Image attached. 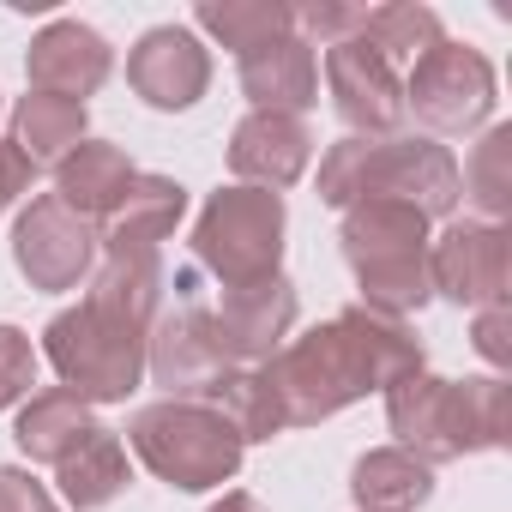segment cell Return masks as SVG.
<instances>
[{
  "mask_svg": "<svg viewBox=\"0 0 512 512\" xmlns=\"http://www.w3.org/2000/svg\"><path fill=\"white\" fill-rule=\"evenodd\" d=\"M416 368H428V350L410 332V320L374 314L362 302L338 308L332 320H320L314 332L290 338L278 356L260 362L266 386L278 392L284 428H314V422L350 410L356 398L398 386Z\"/></svg>",
  "mask_w": 512,
  "mask_h": 512,
  "instance_id": "obj_1",
  "label": "cell"
},
{
  "mask_svg": "<svg viewBox=\"0 0 512 512\" xmlns=\"http://www.w3.org/2000/svg\"><path fill=\"white\" fill-rule=\"evenodd\" d=\"M386 398V428L398 434V446L410 458H422L428 470L434 464H452V458H470V452H500L512 434H506V416H512V392L500 374H476V380H440L428 368L404 374L398 386L380 392Z\"/></svg>",
  "mask_w": 512,
  "mask_h": 512,
  "instance_id": "obj_2",
  "label": "cell"
},
{
  "mask_svg": "<svg viewBox=\"0 0 512 512\" xmlns=\"http://www.w3.org/2000/svg\"><path fill=\"white\" fill-rule=\"evenodd\" d=\"M320 199L332 211H350L362 199H398L434 223L464 205V187H458V157L440 139H350L344 133L320 157Z\"/></svg>",
  "mask_w": 512,
  "mask_h": 512,
  "instance_id": "obj_3",
  "label": "cell"
},
{
  "mask_svg": "<svg viewBox=\"0 0 512 512\" xmlns=\"http://www.w3.org/2000/svg\"><path fill=\"white\" fill-rule=\"evenodd\" d=\"M428 241H434V223L416 205L362 199V205L344 211L338 247H344V266L362 290V308L392 314V320H410L416 308H428V296H434Z\"/></svg>",
  "mask_w": 512,
  "mask_h": 512,
  "instance_id": "obj_4",
  "label": "cell"
},
{
  "mask_svg": "<svg viewBox=\"0 0 512 512\" xmlns=\"http://www.w3.org/2000/svg\"><path fill=\"white\" fill-rule=\"evenodd\" d=\"M127 446L139 452V464L157 482H169L181 494H211V488L235 482L241 452H247L235 440V428L205 398H157V404L133 410Z\"/></svg>",
  "mask_w": 512,
  "mask_h": 512,
  "instance_id": "obj_5",
  "label": "cell"
},
{
  "mask_svg": "<svg viewBox=\"0 0 512 512\" xmlns=\"http://www.w3.org/2000/svg\"><path fill=\"white\" fill-rule=\"evenodd\" d=\"M145 326L97 308V302H73L43 326V356L61 374V386L73 398L97 404H127L145 380Z\"/></svg>",
  "mask_w": 512,
  "mask_h": 512,
  "instance_id": "obj_6",
  "label": "cell"
},
{
  "mask_svg": "<svg viewBox=\"0 0 512 512\" xmlns=\"http://www.w3.org/2000/svg\"><path fill=\"white\" fill-rule=\"evenodd\" d=\"M284 229H290L284 193H266V187H217L205 199L199 223H193V260L223 290L278 278L284 272Z\"/></svg>",
  "mask_w": 512,
  "mask_h": 512,
  "instance_id": "obj_7",
  "label": "cell"
},
{
  "mask_svg": "<svg viewBox=\"0 0 512 512\" xmlns=\"http://www.w3.org/2000/svg\"><path fill=\"white\" fill-rule=\"evenodd\" d=\"M404 115H416L428 133H476L494 115V67L470 43H434L404 73Z\"/></svg>",
  "mask_w": 512,
  "mask_h": 512,
  "instance_id": "obj_8",
  "label": "cell"
},
{
  "mask_svg": "<svg viewBox=\"0 0 512 512\" xmlns=\"http://www.w3.org/2000/svg\"><path fill=\"white\" fill-rule=\"evenodd\" d=\"M97 253H103L97 223H85L79 211H67L55 193H37V199L19 211V223H13V266L25 272L31 290L61 296V290L91 284Z\"/></svg>",
  "mask_w": 512,
  "mask_h": 512,
  "instance_id": "obj_9",
  "label": "cell"
},
{
  "mask_svg": "<svg viewBox=\"0 0 512 512\" xmlns=\"http://www.w3.org/2000/svg\"><path fill=\"white\" fill-rule=\"evenodd\" d=\"M506 272H512V235L506 223L458 217L428 241V284L434 296L458 308H494L506 302Z\"/></svg>",
  "mask_w": 512,
  "mask_h": 512,
  "instance_id": "obj_10",
  "label": "cell"
},
{
  "mask_svg": "<svg viewBox=\"0 0 512 512\" xmlns=\"http://www.w3.org/2000/svg\"><path fill=\"white\" fill-rule=\"evenodd\" d=\"M326 91H332V109L350 127V139H398V127H404V79L380 49H368L362 37L332 43L326 49Z\"/></svg>",
  "mask_w": 512,
  "mask_h": 512,
  "instance_id": "obj_11",
  "label": "cell"
},
{
  "mask_svg": "<svg viewBox=\"0 0 512 512\" xmlns=\"http://www.w3.org/2000/svg\"><path fill=\"white\" fill-rule=\"evenodd\" d=\"M235 362L223 356L217 320L199 302H181L175 314H157L145 338V374L163 386V398H205Z\"/></svg>",
  "mask_w": 512,
  "mask_h": 512,
  "instance_id": "obj_12",
  "label": "cell"
},
{
  "mask_svg": "<svg viewBox=\"0 0 512 512\" xmlns=\"http://www.w3.org/2000/svg\"><path fill=\"white\" fill-rule=\"evenodd\" d=\"M127 85L151 109L181 115V109H193L211 91V49L187 25H157V31H145L127 49Z\"/></svg>",
  "mask_w": 512,
  "mask_h": 512,
  "instance_id": "obj_13",
  "label": "cell"
},
{
  "mask_svg": "<svg viewBox=\"0 0 512 512\" xmlns=\"http://www.w3.org/2000/svg\"><path fill=\"white\" fill-rule=\"evenodd\" d=\"M296 284L278 272V278H260V284H241V290H223V302L211 308L217 320V338H223V356L235 368H260L266 356H278L296 332Z\"/></svg>",
  "mask_w": 512,
  "mask_h": 512,
  "instance_id": "obj_14",
  "label": "cell"
},
{
  "mask_svg": "<svg viewBox=\"0 0 512 512\" xmlns=\"http://www.w3.org/2000/svg\"><path fill=\"white\" fill-rule=\"evenodd\" d=\"M314 163V133L302 115H278V109H247L229 133V175L235 187H266L284 193L308 175Z\"/></svg>",
  "mask_w": 512,
  "mask_h": 512,
  "instance_id": "obj_15",
  "label": "cell"
},
{
  "mask_svg": "<svg viewBox=\"0 0 512 512\" xmlns=\"http://www.w3.org/2000/svg\"><path fill=\"white\" fill-rule=\"evenodd\" d=\"M115 73V49L97 25L85 19H55L31 37L25 49V79L31 91H49V97H67V103H85L109 85Z\"/></svg>",
  "mask_w": 512,
  "mask_h": 512,
  "instance_id": "obj_16",
  "label": "cell"
},
{
  "mask_svg": "<svg viewBox=\"0 0 512 512\" xmlns=\"http://www.w3.org/2000/svg\"><path fill=\"white\" fill-rule=\"evenodd\" d=\"M235 79H241V97L253 109H278V115H308L320 103V55L302 43V37H284V43H266L235 61Z\"/></svg>",
  "mask_w": 512,
  "mask_h": 512,
  "instance_id": "obj_17",
  "label": "cell"
},
{
  "mask_svg": "<svg viewBox=\"0 0 512 512\" xmlns=\"http://www.w3.org/2000/svg\"><path fill=\"white\" fill-rule=\"evenodd\" d=\"M139 181V169H133V157L121 151V145H109V139H85L61 169H55V199L67 205V211H79L85 223H109L115 217V205L127 199V187Z\"/></svg>",
  "mask_w": 512,
  "mask_h": 512,
  "instance_id": "obj_18",
  "label": "cell"
},
{
  "mask_svg": "<svg viewBox=\"0 0 512 512\" xmlns=\"http://www.w3.org/2000/svg\"><path fill=\"white\" fill-rule=\"evenodd\" d=\"M181 217H187V187L175 175H139L115 205V217L97 229V241L103 253H157V241H169Z\"/></svg>",
  "mask_w": 512,
  "mask_h": 512,
  "instance_id": "obj_19",
  "label": "cell"
},
{
  "mask_svg": "<svg viewBox=\"0 0 512 512\" xmlns=\"http://www.w3.org/2000/svg\"><path fill=\"white\" fill-rule=\"evenodd\" d=\"M85 139H91L85 103L49 97V91H25V97L13 103V151H19L31 169H61Z\"/></svg>",
  "mask_w": 512,
  "mask_h": 512,
  "instance_id": "obj_20",
  "label": "cell"
},
{
  "mask_svg": "<svg viewBox=\"0 0 512 512\" xmlns=\"http://www.w3.org/2000/svg\"><path fill=\"white\" fill-rule=\"evenodd\" d=\"M55 482H61V500L73 506V512H103L109 500H121L127 494V482H133V464H127V440L115 434V428H91L61 464H55Z\"/></svg>",
  "mask_w": 512,
  "mask_h": 512,
  "instance_id": "obj_21",
  "label": "cell"
},
{
  "mask_svg": "<svg viewBox=\"0 0 512 512\" xmlns=\"http://www.w3.org/2000/svg\"><path fill=\"white\" fill-rule=\"evenodd\" d=\"M91 428H97V416H91L85 398H73L67 386H43V392H31V398L19 404L13 440H19V452H25L31 464H61Z\"/></svg>",
  "mask_w": 512,
  "mask_h": 512,
  "instance_id": "obj_22",
  "label": "cell"
},
{
  "mask_svg": "<svg viewBox=\"0 0 512 512\" xmlns=\"http://www.w3.org/2000/svg\"><path fill=\"white\" fill-rule=\"evenodd\" d=\"M434 494V470L410 458L404 446H374L350 470V500L356 512H416Z\"/></svg>",
  "mask_w": 512,
  "mask_h": 512,
  "instance_id": "obj_23",
  "label": "cell"
},
{
  "mask_svg": "<svg viewBox=\"0 0 512 512\" xmlns=\"http://www.w3.org/2000/svg\"><path fill=\"white\" fill-rule=\"evenodd\" d=\"M193 25L205 37H217L223 49H235V61H241V55L266 49V43L296 37V7L290 0H199Z\"/></svg>",
  "mask_w": 512,
  "mask_h": 512,
  "instance_id": "obj_24",
  "label": "cell"
},
{
  "mask_svg": "<svg viewBox=\"0 0 512 512\" xmlns=\"http://www.w3.org/2000/svg\"><path fill=\"white\" fill-rule=\"evenodd\" d=\"M205 404L235 428V440L241 446H253V440H272V434H284V410H278V392L266 386V374L260 368H229L211 392H205Z\"/></svg>",
  "mask_w": 512,
  "mask_h": 512,
  "instance_id": "obj_25",
  "label": "cell"
},
{
  "mask_svg": "<svg viewBox=\"0 0 512 512\" xmlns=\"http://www.w3.org/2000/svg\"><path fill=\"white\" fill-rule=\"evenodd\" d=\"M362 43L380 49L392 67H410L434 43H446V31H440V13L422 7V0H386V7H368L362 13Z\"/></svg>",
  "mask_w": 512,
  "mask_h": 512,
  "instance_id": "obj_26",
  "label": "cell"
},
{
  "mask_svg": "<svg viewBox=\"0 0 512 512\" xmlns=\"http://www.w3.org/2000/svg\"><path fill=\"white\" fill-rule=\"evenodd\" d=\"M458 187L464 199L476 205L482 223H500L512 211V127H488L476 145H470V163L458 169Z\"/></svg>",
  "mask_w": 512,
  "mask_h": 512,
  "instance_id": "obj_27",
  "label": "cell"
},
{
  "mask_svg": "<svg viewBox=\"0 0 512 512\" xmlns=\"http://www.w3.org/2000/svg\"><path fill=\"white\" fill-rule=\"evenodd\" d=\"M362 13L368 7H350V0H308V7H296V37L314 49H332V43H350L362 37Z\"/></svg>",
  "mask_w": 512,
  "mask_h": 512,
  "instance_id": "obj_28",
  "label": "cell"
},
{
  "mask_svg": "<svg viewBox=\"0 0 512 512\" xmlns=\"http://www.w3.org/2000/svg\"><path fill=\"white\" fill-rule=\"evenodd\" d=\"M37 386V344L19 326H0V410L25 404Z\"/></svg>",
  "mask_w": 512,
  "mask_h": 512,
  "instance_id": "obj_29",
  "label": "cell"
},
{
  "mask_svg": "<svg viewBox=\"0 0 512 512\" xmlns=\"http://www.w3.org/2000/svg\"><path fill=\"white\" fill-rule=\"evenodd\" d=\"M470 344L488 368H512V308L494 302V308H476V326H470Z\"/></svg>",
  "mask_w": 512,
  "mask_h": 512,
  "instance_id": "obj_30",
  "label": "cell"
},
{
  "mask_svg": "<svg viewBox=\"0 0 512 512\" xmlns=\"http://www.w3.org/2000/svg\"><path fill=\"white\" fill-rule=\"evenodd\" d=\"M0 512H61V500L25 464H0Z\"/></svg>",
  "mask_w": 512,
  "mask_h": 512,
  "instance_id": "obj_31",
  "label": "cell"
},
{
  "mask_svg": "<svg viewBox=\"0 0 512 512\" xmlns=\"http://www.w3.org/2000/svg\"><path fill=\"white\" fill-rule=\"evenodd\" d=\"M31 163L13 151V139H0V211H7V205H19L25 193H31Z\"/></svg>",
  "mask_w": 512,
  "mask_h": 512,
  "instance_id": "obj_32",
  "label": "cell"
},
{
  "mask_svg": "<svg viewBox=\"0 0 512 512\" xmlns=\"http://www.w3.org/2000/svg\"><path fill=\"white\" fill-rule=\"evenodd\" d=\"M211 512H260V500L241 488H223V500H211Z\"/></svg>",
  "mask_w": 512,
  "mask_h": 512,
  "instance_id": "obj_33",
  "label": "cell"
}]
</instances>
